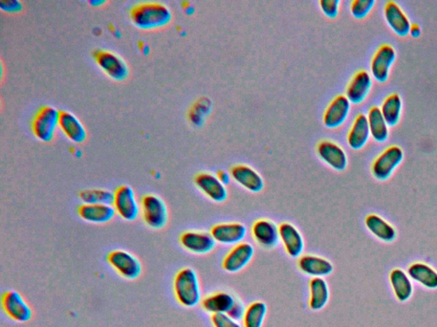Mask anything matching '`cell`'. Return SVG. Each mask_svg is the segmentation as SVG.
Listing matches in <instances>:
<instances>
[{"mask_svg": "<svg viewBox=\"0 0 437 327\" xmlns=\"http://www.w3.org/2000/svg\"><path fill=\"white\" fill-rule=\"evenodd\" d=\"M130 17L138 29L155 30L169 25L173 14L169 8L162 3L144 2L132 8Z\"/></svg>", "mask_w": 437, "mask_h": 327, "instance_id": "6da1fadb", "label": "cell"}, {"mask_svg": "<svg viewBox=\"0 0 437 327\" xmlns=\"http://www.w3.org/2000/svg\"><path fill=\"white\" fill-rule=\"evenodd\" d=\"M173 289L179 305L186 307H196L202 302V291L197 272L191 268H183L175 275Z\"/></svg>", "mask_w": 437, "mask_h": 327, "instance_id": "7a4b0ae2", "label": "cell"}, {"mask_svg": "<svg viewBox=\"0 0 437 327\" xmlns=\"http://www.w3.org/2000/svg\"><path fill=\"white\" fill-rule=\"evenodd\" d=\"M140 213L148 227L160 231L169 221V210L161 197L148 194L140 200Z\"/></svg>", "mask_w": 437, "mask_h": 327, "instance_id": "3957f363", "label": "cell"}, {"mask_svg": "<svg viewBox=\"0 0 437 327\" xmlns=\"http://www.w3.org/2000/svg\"><path fill=\"white\" fill-rule=\"evenodd\" d=\"M60 112L48 105L39 109L32 122L33 133L36 138L44 143L53 141L60 127Z\"/></svg>", "mask_w": 437, "mask_h": 327, "instance_id": "277c9868", "label": "cell"}, {"mask_svg": "<svg viewBox=\"0 0 437 327\" xmlns=\"http://www.w3.org/2000/svg\"><path fill=\"white\" fill-rule=\"evenodd\" d=\"M112 205L117 215L125 221H134L139 216L140 203L130 186L122 185L115 190Z\"/></svg>", "mask_w": 437, "mask_h": 327, "instance_id": "5b68a950", "label": "cell"}, {"mask_svg": "<svg viewBox=\"0 0 437 327\" xmlns=\"http://www.w3.org/2000/svg\"><path fill=\"white\" fill-rule=\"evenodd\" d=\"M107 262L117 274L130 280L138 279L142 274V264L137 256L124 250H114L109 253Z\"/></svg>", "mask_w": 437, "mask_h": 327, "instance_id": "8992f818", "label": "cell"}, {"mask_svg": "<svg viewBox=\"0 0 437 327\" xmlns=\"http://www.w3.org/2000/svg\"><path fill=\"white\" fill-rule=\"evenodd\" d=\"M93 56L97 65L111 79L125 81L130 77V67L119 54L109 50H99Z\"/></svg>", "mask_w": 437, "mask_h": 327, "instance_id": "52a82bcc", "label": "cell"}, {"mask_svg": "<svg viewBox=\"0 0 437 327\" xmlns=\"http://www.w3.org/2000/svg\"><path fill=\"white\" fill-rule=\"evenodd\" d=\"M1 303L4 312L15 322L25 323L33 317L32 307L17 291H6L2 296Z\"/></svg>", "mask_w": 437, "mask_h": 327, "instance_id": "ba28073f", "label": "cell"}, {"mask_svg": "<svg viewBox=\"0 0 437 327\" xmlns=\"http://www.w3.org/2000/svg\"><path fill=\"white\" fill-rule=\"evenodd\" d=\"M179 243L187 252L193 254L204 255L216 247L211 233L201 231H186L179 236Z\"/></svg>", "mask_w": 437, "mask_h": 327, "instance_id": "9c48e42d", "label": "cell"}, {"mask_svg": "<svg viewBox=\"0 0 437 327\" xmlns=\"http://www.w3.org/2000/svg\"><path fill=\"white\" fill-rule=\"evenodd\" d=\"M403 159V151L397 146L389 147L374 161L372 171L377 180L384 181L391 176L394 170Z\"/></svg>", "mask_w": 437, "mask_h": 327, "instance_id": "30bf717a", "label": "cell"}, {"mask_svg": "<svg viewBox=\"0 0 437 327\" xmlns=\"http://www.w3.org/2000/svg\"><path fill=\"white\" fill-rule=\"evenodd\" d=\"M195 185L210 200L222 203L228 196V189L216 175L209 173H198L194 179Z\"/></svg>", "mask_w": 437, "mask_h": 327, "instance_id": "8fae6325", "label": "cell"}, {"mask_svg": "<svg viewBox=\"0 0 437 327\" xmlns=\"http://www.w3.org/2000/svg\"><path fill=\"white\" fill-rule=\"evenodd\" d=\"M255 255V248L249 243L242 242L235 245L225 256L222 268L228 272H240L243 270Z\"/></svg>", "mask_w": 437, "mask_h": 327, "instance_id": "7c38bea8", "label": "cell"}, {"mask_svg": "<svg viewBox=\"0 0 437 327\" xmlns=\"http://www.w3.org/2000/svg\"><path fill=\"white\" fill-rule=\"evenodd\" d=\"M216 243L237 245L243 242L247 235V228L240 223H226L214 225L210 231Z\"/></svg>", "mask_w": 437, "mask_h": 327, "instance_id": "4fadbf2b", "label": "cell"}, {"mask_svg": "<svg viewBox=\"0 0 437 327\" xmlns=\"http://www.w3.org/2000/svg\"><path fill=\"white\" fill-rule=\"evenodd\" d=\"M317 154L326 165L338 171H342L348 166V157L345 151L338 143L323 140L317 146Z\"/></svg>", "mask_w": 437, "mask_h": 327, "instance_id": "5bb4252c", "label": "cell"}, {"mask_svg": "<svg viewBox=\"0 0 437 327\" xmlns=\"http://www.w3.org/2000/svg\"><path fill=\"white\" fill-rule=\"evenodd\" d=\"M350 102L346 96L338 95L328 105L323 115V123L327 128L334 129L345 123L350 110Z\"/></svg>", "mask_w": 437, "mask_h": 327, "instance_id": "9a60e30c", "label": "cell"}, {"mask_svg": "<svg viewBox=\"0 0 437 327\" xmlns=\"http://www.w3.org/2000/svg\"><path fill=\"white\" fill-rule=\"evenodd\" d=\"M279 238L284 250L291 258L298 259L302 256L305 242L302 233L290 223H283L279 226Z\"/></svg>", "mask_w": 437, "mask_h": 327, "instance_id": "2e32d148", "label": "cell"}, {"mask_svg": "<svg viewBox=\"0 0 437 327\" xmlns=\"http://www.w3.org/2000/svg\"><path fill=\"white\" fill-rule=\"evenodd\" d=\"M252 235L256 242L266 249L275 248L279 244V229L272 221L259 219L252 226Z\"/></svg>", "mask_w": 437, "mask_h": 327, "instance_id": "e0dca14e", "label": "cell"}, {"mask_svg": "<svg viewBox=\"0 0 437 327\" xmlns=\"http://www.w3.org/2000/svg\"><path fill=\"white\" fill-rule=\"evenodd\" d=\"M230 174L234 181L251 193H260L264 189V180L255 169L247 165L232 167Z\"/></svg>", "mask_w": 437, "mask_h": 327, "instance_id": "ac0fdd59", "label": "cell"}, {"mask_svg": "<svg viewBox=\"0 0 437 327\" xmlns=\"http://www.w3.org/2000/svg\"><path fill=\"white\" fill-rule=\"evenodd\" d=\"M298 266L304 275L312 278H325L334 270L333 264L329 260L314 255L300 256Z\"/></svg>", "mask_w": 437, "mask_h": 327, "instance_id": "d6986e66", "label": "cell"}, {"mask_svg": "<svg viewBox=\"0 0 437 327\" xmlns=\"http://www.w3.org/2000/svg\"><path fill=\"white\" fill-rule=\"evenodd\" d=\"M77 212L82 220L95 224H107L116 214L111 204H82Z\"/></svg>", "mask_w": 437, "mask_h": 327, "instance_id": "ffe728a7", "label": "cell"}, {"mask_svg": "<svg viewBox=\"0 0 437 327\" xmlns=\"http://www.w3.org/2000/svg\"><path fill=\"white\" fill-rule=\"evenodd\" d=\"M396 59L395 50L389 45H382L372 61V73L377 81L385 82L389 77L390 67Z\"/></svg>", "mask_w": 437, "mask_h": 327, "instance_id": "44dd1931", "label": "cell"}, {"mask_svg": "<svg viewBox=\"0 0 437 327\" xmlns=\"http://www.w3.org/2000/svg\"><path fill=\"white\" fill-rule=\"evenodd\" d=\"M60 128L73 143H83L88 139V131L84 124L72 112H60Z\"/></svg>", "mask_w": 437, "mask_h": 327, "instance_id": "7402d4cb", "label": "cell"}, {"mask_svg": "<svg viewBox=\"0 0 437 327\" xmlns=\"http://www.w3.org/2000/svg\"><path fill=\"white\" fill-rule=\"evenodd\" d=\"M370 87H372V79L369 73L361 70L355 73L352 80H350L346 89L347 99L350 103H361L368 95Z\"/></svg>", "mask_w": 437, "mask_h": 327, "instance_id": "603a6c76", "label": "cell"}, {"mask_svg": "<svg viewBox=\"0 0 437 327\" xmlns=\"http://www.w3.org/2000/svg\"><path fill=\"white\" fill-rule=\"evenodd\" d=\"M237 300L232 294L220 291L207 296L202 300L201 305L207 313L228 314L230 310L235 305Z\"/></svg>", "mask_w": 437, "mask_h": 327, "instance_id": "cb8c5ba5", "label": "cell"}, {"mask_svg": "<svg viewBox=\"0 0 437 327\" xmlns=\"http://www.w3.org/2000/svg\"><path fill=\"white\" fill-rule=\"evenodd\" d=\"M384 13L389 25L398 35L405 36L410 33L412 25L397 3L388 2L385 6Z\"/></svg>", "mask_w": 437, "mask_h": 327, "instance_id": "d4e9b609", "label": "cell"}, {"mask_svg": "<svg viewBox=\"0 0 437 327\" xmlns=\"http://www.w3.org/2000/svg\"><path fill=\"white\" fill-rule=\"evenodd\" d=\"M330 300V289L324 278H313L310 282V307L313 311L322 310Z\"/></svg>", "mask_w": 437, "mask_h": 327, "instance_id": "484cf974", "label": "cell"}, {"mask_svg": "<svg viewBox=\"0 0 437 327\" xmlns=\"http://www.w3.org/2000/svg\"><path fill=\"white\" fill-rule=\"evenodd\" d=\"M370 134L368 117L361 114L356 117L349 132L348 143L353 150H361L368 141Z\"/></svg>", "mask_w": 437, "mask_h": 327, "instance_id": "4316f807", "label": "cell"}, {"mask_svg": "<svg viewBox=\"0 0 437 327\" xmlns=\"http://www.w3.org/2000/svg\"><path fill=\"white\" fill-rule=\"evenodd\" d=\"M365 224L366 228L374 236L384 242H392L396 238L395 228L375 214H370L366 217Z\"/></svg>", "mask_w": 437, "mask_h": 327, "instance_id": "83f0119b", "label": "cell"}, {"mask_svg": "<svg viewBox=\"0 0 437 327\" xmlns=\"http://www.w3.org/2000/svg\"><path fill=\"white\" fill-rule=\"evenodd\" d=\"M389 282L394 293L400 302H405L412 297L413 288L409 275L401 268H396L390 272Z\"/></svg>", "mask_w": 437, "mask_h": 327, "instance_id": "f1b7e54d", "label": "cell"}, {"mask_svg": "<svg viewBox=\"0 0 437 327\" xmlns=\"http://www.w3.org/2000/svg\"><path fill=\"white\" fill-rule=\"evenodd\" d=\"M409 277L428 289H436L437 272L428 264L415 263L408 268Z\"/></svg>", "mask_w": 437, "mask_h": 327, "instance_id": "f546056e", "label": "cell"}, {"mask_svg": "<svg viewBox=\"0 0 437 327\" xmlns=\"http://www.w3.org/2000/svg\"><path fill=\"white\" fill-rule=\"evenodd\" d=\"M368 119L370 135L377 142H384L388 138L389 130L381 109L377 107L370 108Z\"/></svg>", "mask_w": 437, "mask_h": 327, "instance_id": "4dcf8cb0", "label": "cell"}, {"mask_svg": "<svg viewBox=\"0 0 437 327\" xmlns=\"http://www.w3.org/2000/svg\"><path fill=\"white\" fill-rule=\"evenodd\" d=\"M268 314L266 303L256 301L246 307L244 327H263Z\"/></svg>", "mask_w": 437, "mask_h": 327, "instance_id": "1f68e13d", "label": "cell"}, {"mask_svg": "<svg viewBox=\"0 0 437 327\" xmlns=\"http://www.w3.org/2000/svg\"><path fill=\"white\" fill-rule=\"evenodd\" d=\"M401 111V100L398 94H392L385 99L381 112L389 126H396L399 122Z\"/></svg>", "mask_w": 437, "mask_h": 327, "instance_id": "d6a6232c", "label": "cell"}, {"mask_svg": "<svg viewBox=\"0 0 437 327\" xmlns=\"http://www.w3.org/2000/svg\"><path fill=\"white\" fill-rule=\"evenodd\" d=\"M83 204H111L114 193L102 189H92L81 191L79 194Z\"/></svg>", "mask_w": 437, "mask_h": 327, "instance_id": "836d02e7", "label": "cell"}, {"mask_svg": "<svg viewBox=\"0 0 437 327\" xmlns=\"http://www.w3.org/2000/svg\"><path fill=\"white\" fill-rule=\"evenodd\" d=\"M374 5H375L374 0H354L351 3V13L354 17L364 18L373 9Z\"/></svg>", "mask_w": 437, "mask_h": 327, "instance_id": "e575fe53", "label": "cell"}, {"mask_svg": "<svg viewBox=\"0 0 437 327\" xmlns=\"http://www.w3.org/2000/svg\"><path fill=\"white\" fill-rule=\"evenodd\" d=\"M214 327H243L240 323L233 320L228 314H214L211 317Z\"/></svg>", "mask_w": 437, "mask_h": 327, "instance_id": "d590c367", "label": "cell"}, {"mask_svg": "<svg viewBox=\"0 0 437 327\" xmlns=\"http://www.w3.org/2000/svg\"><path fill=\"white\" fill-rule=\"evenodd\" d=\"M339 5H340L339 0H321L319 1V6H321L322 13L330 18L337 17L339 11Z\"/></svg>", "mask_w": 437, "mask_h": 327, "instance_id": "8d00e7d4", "label": "cell"}, {"mask_svg": "<svg viewBox=\"0 0 437 327\" xmlns=\"http://www.w3.org/2000/svg\"><path fill=\"white\" fill-rule=\"evenodd\" d=\"M245 307L240 301H236L235 305H233L231 310H230L228 314L233 320L237 321H243L245 314Z\"/></svg>", "mask_w": 437, "mask_h": 327, "instance_id": "74e56055", "label": "cell"}, {"mask_svg": "<svg viewBox=\"0 0 437 327\" xmlns=\"http://www.w3.org/2000/svg\"><path fill=\"white\" fill-rule=\"evenodd\" d=\"M0 6L3 10L8 11V13H18V11L22 10V3L15 1V0H10V1H1L0 2Z\"/></svg>", "mask_w": 437, "mask_h": 327, "instance_id": "f35d334b", "label": "cell"}, {"mask_svg": "<svg viewBox=\"0 0 437 327\" xmlns=\"http://www.w3.org/2000/svg\"><path fill=\"white\" fill-rule=\"evenodd\" d=\"M216 176L220 179L222 184L225 185L228 184L230 180H231V174L226 173L225 170H218Z\"/></svg>", "mask_w": 437, "mask_h": 327, "instance_id": "ab89813d", "label": "cell"}, {"mask_svg": "<svg viewBox=\"0 0 437 327\" xmlns=\"http://www.w3.org/2000/svg\"><path fill=\"white\" fill-rule=\"evenodd\" d=\"M410 34H411L412 37H419L421 34L420 27L416 24L412 25L411 29H410Z\"/></svg>", "mask_w": 437, "mask_h": 327, "instance_id": "60d3db41", "label": "cell"}]
</instances>
